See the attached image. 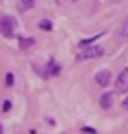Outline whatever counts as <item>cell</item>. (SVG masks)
Returning <instances> with one entry per match:
<instances>
[{
	"label": "cell",
	"instance_id": "obj_1",
	"mask_svg": "<svg viewBox=\"0 0 128 134\" xmlns=\"http://www.w3.org/2000/svg\"><path fill=\"white\" fill-rule=\"evenodd\" d=\"M14 28H16V20L10 16H0V34L4 38H12Z\"/></svg>",
	"mask_w": 128,
	"mask_h": 134
},
{
	"label": "cell",
	"instance_id": "obj_2",
	"mask_svg": "<svg viewBox=\"0 0 128 134\" xmlns=\"http://www.w3.org/2000/svg\"><path fill=\"white\" fill-rule=\"evenodd\" d=\"M103 55V47L99 46H91V47H85L77 53V59H93V57H101Z\"/></svg>",
	"mask_w": 128,
	"mask_h": 134
},
{
	"label": "cell",
	"instance_id": "obj_3",
	"mask_svg": "<svg viewBox=\"0 0 128 134\" xmlns=\"http://www.w3.org/2000/svg\"><path fill=\"white\" fill-rule=\"evenodd\" d=\"M114 87H116L118 93H126L128 91V67L124 71H120V75L116 77V81H114Z\"/></svg>",
	"mask_w": 128,
	"mask_h": 134
},
{
	"label": "cell",
	"instance_id": "obj_4",
	"mask_svg": "<svg viewBox=\"0 0 128 134\" xmlns=\"http://www.w3.org/2000/svg\"><path fill=\"white\" fill-rule=\"evenodd\" d=\"M110 79H112V75H110V71H108V69H103V71H99V73L95 75L97 85H101V87H107V85L110 83Z\"/></svg>",
	"mask_w": 128,
	"mask_h": 134
},
{
	"label": "cell",
	"instance_id": "obj_5",
	"mask_svg": "<svg viewBox=\"0 0 128 134\" xmlns=\"http://www.w3.org/2000/svg\"><path fill=\"white\" fill-rule=\"evenodd\" d=\"M59 71H61V65H59L55 59H51V61L47 63V67H46V77H55Z\"/></svg>",
	"mask_w": 128,
	"mask_h": 134
},
{
	"label": "cell",
	"instance_id": "obj_6",
	"mask_svg": "<svg viewBox=\"0 0 128 134\" xmlns=\"http://www.w3.org/2000/svg\"><path fill=\"white\" fill-rule=\"evenodd\" d=\"M101 107H103V109H110V107H112V93H104V95H101Z\"/></svg>",
	"mask_w": 128,
	"mask_h": 134
},
{
	"label": "cell",
	"instance_id": "obj_7",
	"mask_svg": "<svg viewBox=\"0 0 128 134\" xmlns=\"http://www.w3.org/2000/svg\"><path fill=\"white\" fill-rule=\"evenodd\" d=\"M118 38H120V40H128V18H126V20H124V24L120 26Z\"/></svg>",
	"mask_w": 128,
	"mask_h": 134
},
{
	"label": "cell",
	"instance_id": "obj_8",
	"mask_svg": "<svg viewBox=\"0 0 128 134\" xmlns=\"http://www.w3.org/2000/svg\"><path fill=\"white\" fill-rule=\"evenodd\" d=\"M30 46H34L32 38H20V49H28Z\"/></svg>",
	"mask_w": 128,
	"mask_h": 134
},
{
	"label": "cell",
	"instance_id": "obj_9",
	"mask_svg": "<svg viewBox=\"0 0 128 134\" xmlns=\"http://www.w3.org/2000/svg\"><path fill=\"white\" fill-rule=\"evenodd\" d=\"M20 8H22V10L34 8V0H20Z\"/></svg>",
	"mask_w": 128,
	"mask_h": 134
},
{
	"label": "cell",
	"instance_id": "obj_10",
	"mask_svg": "<svg viewBox=\"0 0 128 134\" xmlns=\"http://www.w3.org/2000/svg\"><path fill=\"white\" fill-rule=\"evenodd\" d=\"M6 85H8V87H12V85H14V75H12V73L6 75Z\"/></svg>",
	"mask_w": 128,
	"mask_h": 134
},
{
	"label": "cell",
	"instance_id": "obj_11",
	"mask_svg": "<svg viewBox=\"0 0 128 134\" xmlns=\"http://www.w3.org/2000/svg\"><path fill=\"white\" fill-rule=\"evenodd\" d=\"M40 28L41 30H51V24L49 22H40Z\"/></svg>",
	"mask_w": 128,
	"mask_h": 134
},
{
	"label": "cell",
	"instance_id": "obj_12",
	"mask_svg": "<svg viewBox=\"0 0 128 134\" xmlns=\"http://www.w3.org/2000/svg\"><path fill=\"white\" fill-rule=\"evenodd\" d=\"M83 132H87V134H91V132H93V134H95V130L89 128V126H85V128H83Z\"/></svg>",
	"mask_w": 128,
	"mask_h": 134
},
{
	"label": "cell",
	"instance_id": "obj_13",
	"mask_svg": "<svg viewBox=\"0 0 128 134\" xmlns=\"http://www.w3.org/2000/svg\"><path fill=\"white\" fill-rule=\"evenodd\" d=\"M122 107H124V109H128V97H126V99L122 100Z\"/></svg>",
	"mask_w": 128,
	"mask_h": 134
},
{
	"label": "cell",
	"instance_id": "obj_14",
	"mask_svg": "<svg viewBox=\"0 0 128 134\" xmlns=\"http://www.w3.org/2000/svg\"><path fill=\"white\" fill-rule=\"evenodd\" d=\"M2 132H4V130H2V126H0V134H2Z\"/></svg>",
	"mask_w": 128,
	"mask_h": 134
},
{
	"label": "cell",
	"instance_id": "obj_15",
	"mask_svg": "<svg viewBox=\"0 0 128 134\" xmlns=\"http://www.w3.org/2000/svg\"><path fill=\"white\" fill-rule=\"evenodd\" d=\"M69 2H77V0H69Z\"/></svg>",
	"mask_w": 128,
	"mask_h": 134
}]
</instances>
